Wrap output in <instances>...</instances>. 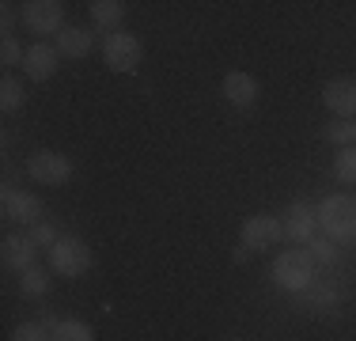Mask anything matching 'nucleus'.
I'll use <instances>...</instances> for the list:
<instances>
[{
    "label": "nucleus",
    "instance_id": "f257e3e1",
    "mask_svg": "<svg viewBox=\"0 0 356 341\" xmlns=\"http://www.w3.org/2000/svg\"><path fill=\"white\" fill-rule=\"evenodd\" d=\"M318 224L326 228L330 239H337V243H345V239H356V198L349 193H334V198H326L315 209Z\"/></svg>",
    "mask_w": 356,
    "mask_h": 341
},
{
    "label": "nucleus",
    "instance_id": "f03ea898",
    "mask_svg": "<svg viewBox=\"0 0 356 341\" xmlns=\"http://www.w3.org/2000/svg\"><path fill=\"white\" fill-rule=\"evenodd\" d=\"M273 280L288 292H303V288L315 280V258L307 251H284L273 262Z\"/></svg>",
    "mask_w": 356,
    "mask_h": 341
},
{
    "label": "nucleus",
    "instance_id": "7ed1b4c3",
    "mask_svg": "<svg viewBox=\"0 0 356 341\" xmlns=\"http://www.w3.org/2000/svg\"><path fill=\"white\" fill-rule=\"evenodd\" d=\"M49 266H54V273H61V277H83V273L91 269L88 243H80V239H72V235L57 239V243L49 246Z\"/></svg>",
    "mask_w": 356,
    "mask_h": 341
},
{
    "label": "nucleus",
    "instance_id": "20e7f679",
    "mask_svg": "<svg viewBox=\"0 0 356 341\" xmlns=\"http://www.w3.org/2000/svg\"><path fill=\"white\" fill-rule=\"evenodd\" d=\"M27 175L35 178L38 186H65L72 178V159L61 156V152H49L42 148L27 159Z\"/></svg>",
    "mask_w": 356,
    "mask_h": 341
},
{
    "label": "nucleus",
    "instance_id": "39448f33",
    "mask_svg": "<svg viewBox=\"0 0 356 341\" xmlns=\"http://www.w3.org/2000/svg\"><path fill=\"white\" fill-rule=\"evenodd\" d=\"M65 4L61 0H31L23 4V27L31 34H61L65 27Z\"/></svg>",
    "mask_w": 356,
    "mask_h": 341
},
{
    "label": "nucleus",
    "instance_id": "423d86ee",
    "mask_svg": "<svg viewBox=\"0 0 356 341\" xmlns=\"http://www.w3.org/2000/svg\"><path fill=\"white\" fill-rule=\"evenodd\" d=\"M103 57L110 68H118V72H129V68L140 65V42L133 38L129 31H114L103 38Z\"/></svg>",
    "mask_w": 356,
    "mask_h": 341
},
{
    "label": "nucleus",
    "instance_id": "0eeeda50",
    "mask_svg": "<svg viewBox=\"0 0 356 341\" xmlns=\"http://www.w3.org/2000/svg\"><path fill=\"white\" fill-rule=\"evenodd\" d=\"M243 246H250V251H266V246H273L277 239L284 235V224L277 216H269V212H258V216H247L243 220Z\"/></svg>",
    "mask_w": 356,
    "mask_h": 341
},
{
    "label": "nucleus",
    "instance_id": "6e6552de",
    "mask_svg": "<svg viewBox=\"0 0 356 341\" xmlns=\"http://www.w3.org/2000/svg\"><path fill=\"white\" fill-rule=\"evenodd\" d=\"M4 220H15V224H42V201L35 193H23V190H4Z\"/></svg>",
    "mask_w": 356,
    "mask_h": 341
},
{
    "label": "nucleus",
    "instance_id": "1a4fd4ad",
    "mask_svg": "<svg viewBox=\"0 0 356 341\" xmlns=\"http://www.w3.org/2000/svg\"><path fill=\"white\" fill-rule=\"evenodd\" d=\"M315 224H318V216H315V209H311L307 201H292V205H288L284 235L292 239V243H311V239H315Z\"/></svg>",
    "mask_w": 356,
    "mask_h": 341
},
{
    "label": "nucleus",
    "instance_id": "9d476101",
    "mask_svg": "<svg viewBox=\"0 0 356 341\" xmlns=\"http://www.w3.org/2000/svg\"><path fill=\"white\" fill-rule=\"evenodd\" d=\"M57 61H61V54H57L54 46H46V42H35V46L27 49V61H23V68H27V76L35 84H46L49 76L57 72Z\"/></svg>",
    "mask_w": 356,
    "mask_h": 341
},
{
    "label": "nucleus",
    "instance_id": "9b49d317",
    "mask_svg": "<svg viewBox=\"0 0 356 341\" xmlns=\"http://www.w3.org/2000/svg\"><path fill=\"white\" fill-rule=\"evenodd\" d=\"M0 251H4V266L15 269V273H27L35 266V239L31 235H8L4 243H0Z\"/></svg>",
    "mask_w": 356,
    "mask_h": 341
},
{
    "label": "nucleus",
    "instance_id": "f8f14e48",
    "mask_svg": "<svg viewBox=\"0 0 356 341\" xmlns=\"http://www.w3.org/2000/svg\"><path fill=\"white\" fill-rule=\"evenodd\" d=\"M322 99H326V106L337 118H353L356 114V80H330Z\"/></svg>",
    "mask_w": 356,
    "mask_h": 341
},
{
    "label": "nucleus",
    "instance_id": "ddd939ff",
    "mask_svg": "<svg viewBox=\"0 0 356 341\" xmlns=\"http://www.w3.org/2000/svg\"><path fill=\"white\" fill-rule=\"evenodd\" d=\"M224 99L232 106H254L258 99V80L250 72H227L224 76Z\"/></svg>",
    "mask_w": 356,
    "mask_h": 341
},
{
    "label": "nucleus",
    "instance_id": "4468645a",
    "mask_svg": "<svg viewBox=\"0 0 356 341\" xmlns=\"http://www.w3.org/2000/svg\"><path fill=\"white\" fill-rule=\"evenodd\" d=\"M300 307H303V311H311V315H326V311H334V307H337V292L311 280V285L300 292Z\"/></svg>",
    "mask_w": 356,
    "mask_h": 341
},
{
    "label": "nucleus",
    "instance_id": "2eb2a0df",
    "mask_svg": "<svg viewBox=\"0 0 356 341\" xmlns=\"http://www.w3.org/2000/svg\"><path fill=\"white\" fill-rule=\"evenodd\" d=\"M91 49V31L83 27H65L57 34V54L61 57H88Z\"/></svg>",
    "mask_w": 356,
    "mask_h": 341
},
{
    "label": "nucleus",
    "instance_id": "dca6fc26",
    "mask_svg": "<svg viewBox=\"0 0 356 341\" xmlns=\"http://www.w3.org/2000/svg\"><path fill=\"white\" fill-rule=\"evenodd\" d=\"M91 19H95V27H103L106 34H114L118 31V23H122V15H125V4L122 0H91Z\"/></svg>",
    "mask_w": 356,
    "mask_h": 341
},
{
    "label": "nucleus",
    "instance_id": "f3484780",
    "mask_svg": "<svg viewBox=\"0 0 356 341\" xmlns=\"http://www.w3.org/2000/svg\"><path fill=\"white\" fill-rule=\"evenodd\" d=\"M49 341H95L88 322L80 319H57L54 326H49Z\"/></svg>",
    "mask_w": 356,
    "mask_h": 341
},
{
    "label": "nucleus",
    "instance_id": "a211bd4d",
    "mask_svg": "<svg viewBox=\"0 0 356 341\" xmlns=\"http://www.w3.org/2000/svg\"><path fill=\"white\" fill-rule=\"evenodd\" d=\"M23 84L15 80V76H4V80H0V106H4V114H15V110L23 106Z\"/></svg>",
    "mask_w": 356,
    "mask_h": 341
},
{
    "label": "nucleus",
    "instance_id": "6ab92c4d",
    "mask_svg": "<svg viewBox=\"0 0 356 341\" xmlns=\"http://www.w3.org/2000/svg\"><path fill=\"white\" fill-rule=\"evenodd\" d=\"M19 292L23 296H31V300H38V296H46V288H49V273L46 269H35L31 266L27 273H19Z\"/></svg>",
    "mask_w": 356,
    "mask_h": 341
},
{
    "label": "nucleus",
    "instance_id": "aec40b11",
    "mask_svg": "<svg viewBox=\"0 0 356 341\" xmlns=\"http://www.w3.org/2000/svg\"><path fill=\"white\" fill-rule=\"evenodd\" d=\"M326 141L341 144V148L356 144V122H349V118H337L334 125H326Z\"/></svg>",
    "mask_w": 356,
    "mask_h": 341
},
{
    "label": "nucleus",
    "instance_id": "412c9836",
    "mask_svg": "<svg viewBox=\"0 0 356 341\" xmlns=\"http://www.w3.org/2000/svg\"><path fill=\"white\" fill-rule=\"evenodd\" d=\"M337 178L349 182V186H356V144H349V148L337 152Z\"/></svg>",
    "mask_w": 356,
    "mask_h": 341
},
{
    "label": "nucleus",
    "instance_id": "4be33fe9",
    "mask_svg": "<svg viewBox=\"0 0 356 341\" xmlns=\"http://www.w3.org/2000/svg\"><path fill=\"white\" fill-rule=\"evenodd\" d=\"M12 341H49V326L46 322H23L12 330Z\"/></svg>",
    "mask_w": 356,
    "mask_h": 341
},
{
    "label": "nucleus",
    "instance_id": "5701e85b",
    "mask_svg": "<svg viewBox=\"0 0 356 341\" xmlns=\"http://www.w3.org/2000/svg\"><path fill=\"white\" fill-rule=\"evenodd\" d=\"M19 61H27V54L19 49V42H15V38H4V46H0V65L12 68V65H19Z\"/></svg>",
    "mask_w": 356,
    "mask_h": 341
},
{
    "label": "nucleus",
    "instance_id": "b1692460",
    "mask_svg": "<svg viewBox=\"0 0 356 341\" xmlns=\"http://www.w3.org/2000/svg\"><path fill=\"white\" fill-rule=\"evenodd\" d=\"M334 239H311V258L315 262H334Z\"/></svg>",
    "mask_w": 356,
    "mask_h": 341
},
{
    "label": "nucleus",
    "instance_id": "393cba45",
    "mask_svg": "<svg viewBox=\"0 0 356 341\" xmlns=\"http://www.w3.org/2000/svg\"><path fill=\"white\" fill-rule=\"evenodd\" d=\"M31 239H35V246H46V251H49V246H54L61 235H57L49 224H35V228H31Z\"/></svg>",
    "mask_w": 356,
    "mask_h": 341
},
{
    "label": "nucleus",
    "instance_id": "a878e982",
    "mask_svg": "<svg viewBox=\"0 0 356 341\" xmlns=\"http://www.w3.org/2000/svg\"><path fill=\"white\" fill-rule=\"evenodd\" d=\"M12 23H15V12H12V4H4V12H0V27H4V38H12Z\"/></svg>",
    "mask_w": 356,
    "mask_h": 341
},
{
    "label": "nucleus",
    "instance_id": "bb28decb",
    "mask_svg": "<svg viewBox=\"0 0 356 341\" xmlns=\"http://www.w3.org/2000/svg\"><path fill=\"white\" fill-rule=\"evenodd\" d=\"M232 258H235V262H247V258H250V246H243V243H239V246L232 251Z\"/></svg>",
    "mask_w": 356,
    "mask_h": 341
}]
</instances>
